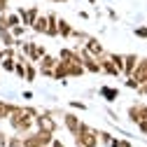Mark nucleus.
<instances>
[{
    "label": "nucleus",
    "mask_w": 147,
    "mask_h": 147,
    "mask_svg": "<svg viewBox=\"0 0 147 147\" xmlns=\"http://www.w3.org/2000/svg\"><path fill=\"white\" fill-rule=\"evenodd\" d=\"M128 77H133V80H138V84H142V82H147V59H138V63H136V68H133V72Z\"/></svg>",
    "instance_id": "nucleus-7"
},
{
    "label": "nucleus",
    "mask_w": 147,
    "mask_h": 147,
    "mask_svg": "<svg viewBox=\"0 0 147 147\" xmlns=\"http://www.w3.org/2000/svg\"><path fill=\"white\" fill-rule=\"evenodd\" d=\"M21 145V136L16 133V136H12V138H7V145L5 147H19Z\"/></svg>",
    "instance_id": "nucleus-22"
},
{
    "label": "nucleus",
    "mask_w": 147,
    "mask_h": 147,
    "mask_svg": "<svg viewBox=\"0 0 147 147\" xmlns=\"http://www.w3.org/2000/svg\"><path fill=\"white\" fill-rule=\"evenodd\" d=\"M51 3H68V0H51Z\"/></svg>",
    "instance_id": "nucleus-35"
},
{
    "label": "nucleus",
    "mask_w": 147,
    "mask_h": 147,
    "mask_svg": "<svg viewBox=\"0 0 147 147\" xmlns=\"http://www.w3.org/2000/svg\"><path fill=\"white\" fill-rule=\"evenodd\" d=\"M19 147H24V145H19Z\"/></svg>",
    "instance_id": "nucleus-38"
},
{
    "label": "nucleus",
    "mask_w": 147,
    "mask_h": 147,
    "mask_svg": "<svg viewBox=\"0 0 147 147\" xmlns=\"http://www.w3.org/2000/svg\"><path fill=\"white\" fill-rule=\"evenodd\" d=\"M12 72H14L16 77H21V80H24V72H26V61L14 59V70H12Z\"/></svg>",
    "instance_id": "nucleus-17"
},
{
    "label": "nucleus",
    "mask_w": 147,
    "mask_h": 147,
    "mask_svg": "<svg viewBox=\"0 0 147 147\" xmlns=\"http://www.w3.org/2000/svg\"><path fill=\"white\" fill-rule=\"evenodd\" d=\"M138 94H140V96H147V82H142V84L138 86Z\"/></svg>",
    "instance_id": "nucleus-31"
},
{
    "label": "nucleus",
    "mask_w": 147,
    "mask_h": 147,
    "mask_svg": "<svg viewBox=\"0 0 147 147\" xmlns=\"http://www.w3.org/2000/svg\"><path fill=\"white\" fill-rule=\"evenodd\" d=\"M136 63H138V56H136V54H124V68H121V75L128 77V75L133 72Z\"/></svg>",
    "instance_id": "nucleus-10"
},
{
    "label": "nucleus",
    "mask_w": 147,
    "mask_h": 147,
    "mask_svg": "<svg viewBox=\"0 0 147 147\" xmlns=\"http://www.w3.org/2000/svg\"><path fill=\"white\" fill-rule=\"evenodd\" d=\"M56 61H59V56H51V54L47 51L45 56L38 61V72L42 77H49L51 80V75H54V65H56Z\"/></svg>",
    "instance_id": "nucleus-3"
},
{
    "label": "nucleus",
    "mask_w": 147,
    "mask_h": 147,
    "mask_svg": "<svg viewBox=\"0 0 147 147\" xmlns=\"http://www.w3.org/2000/svg\"><path fill=\"white\" fill-rule=\"evenodd\" d=\"M86 3H89V5H96V0H86Z\"/></svg>",
    "instance_id": "nucleus-36"
},
{
    "label": "nucleus",
    "mask_w": 147,
    "mask_h": 147,
    "mask_svg": "<svg viewBox=\"0 0 147 147\" xmlns=\"http://www.w3.org/2000/svg\"><path fill=\"white\" fill-rule=\"evenodd\" d=\"M70 33H72V24L63 16H59V38L63 40H70Z\"/></svg>",
    "instance_id": "nucleus-11"
},
{
    "label": "nucleus",
    "mask_w": 147,
    "mask_h": 147,
    "mask_svg": "<svg viewBox=\"0 0 147 147\" xmlns=\"http://www.w3.org/2000/svg\"><path fill=\"white\" fill-rule=\"evenodd\" d=\"M136 35L142 38V40H147V26H138V28H136Z\"/></svg>",
    "instance_id": "nucleus-27"
},
{
    "label": "nucleus",
    "mask_w": 147,
    "mask_h": 147,
    "mask_svg": "<svg viewBox=\"0 0 147 147\" xmlns=\"http://www.w3.org/2000/svg\"><path fill=\"white\" fill-rule=\"evenodd\" d=\"M33 126L38 128V131H45V133H56V128H59L56 119L49 117V115H45V112H38V115H35Z\"/></svg>",
    "instance_id": "nucleus-2"
},
{
    "label": "nucleus",
    "mask_w": 147,
    "mask_h": 147,
    "mask_svg": "<svg viewBox=\"0 0 147 147\" xmlns=\"http://www.w3.org/2000/svg\"><path fill=\"white\" fill-rule=\"evenodd\" d=\"M124 84H126L128 89H136V91H138V86H140V84H138V80H133V77H126V82H124Z\"/></svg>",
    "instance_id": "nucleus-25"
},
{
    "label": "nucleus",
    "mask_w": 147,
    "mask_h": 147,
    "mask_svg": "<svg viewBox=\"0 0 147 147\" xmlns=\"http://www.w3.org/2000/svg\"><path fill=\"white\" fill-rule=\"evenodd\" d=\"M30 28H33V33L45 35V30H47V14H42V12H40V14H38V19L33 21V26H30Z\"/></svg>",
    "instance_id": "nucleus-12"
},
{
    "label": "nucleus",
    "mask_w": 147,
    "mask_h": 147,
    "mask_svg": "<svg viewBox=\"0 0 147 147\" xmlns=\"http://www.w3.org/2000/svg\"><path fill=\"white\" fill-rule=\"evenodd\" d=\"M107 59L115 63V68L119 70V75H121V68H124V54H107Z\"/></svg>",
    "instance_id": "nucleus-16"
},
{
    "label": "nucleus",
    "mask_w": 147,
    "mask_h": 147,
    "mask_svg": "<svg viewBox=\"0 0 147 147\" xmlns=\"http://www.w3.org/2000/svg\"><path fill=\"white\" fill-rule=\"evenodd\" d=\"M75 145H82V147H98V131H94L89 124L82 121L80 131L75 133Z\"/></svg>",
    "instance_id": "nucleus-1"
},
{
    "label": "nucleus",
    "mask_w": 147,
    "mask_h": 147,
    "mask_svg": "<svg viewBox=\"0 0 147 147\" xmlns=\"http://www.w3.org/2000/svg\"><path fill=\"white\" fill-rule=\"evenodd\" d=\"M70 38H77V40H86L89 35H86L84 30H75V28H72V33H70Z\"/></svg>",
    "instance_id": "nucleus-24"
},
{
    "label": "nucleus",
    "mask_w": 147,
    "mask_h": 147,
    "mask_svg": "<svg viewBox=\"0 0 147 147\" xmlns=\"http://www.w3.org/2000/svg\"><path fill=\"white\" fill-rule=\"evenodd\" d=\"M38 75H40V72H38V65H35V63H30V61H26V72H24V80H26V82H35V80H38Z\"/></svg>",
    "instance_id": "nucleus-14"
},
{
    "label": "nucleus",
    "mask_w": 147,
    "mask_h": 147,
    "mask_svg": "<svg viewBox=\"0 0 147 147\" xmlns=\"http://www.w3.org/2000/svg\"><path fill=\"white\" fill-rule=\"evenodd\" d=\"M47 38H59V14L56 12H49L47 14V30H45Z\"/></svg>",
    "instance_id": "nucleus-8"
},
{
    "label": "nucleus",
    "mask_w": 147,
    "mask_h": 147,
    "mask_svg": "<svg viewBox=\"0 0 147 147\" xmlns=\"http://www.w3.org/2000/svg\"><path fill=\"white\" fill-rule=\"evenodd\" d=\"M26 28H28V26L16 24V26H12V28H9V33L14 35V40H24V38H26Z\"/></svg>",
    "instance_id": "nucleus-15"
},
{
    "label": "nucleus",
    "mask_w": 147,
    "mask_h": 147,
    "mask_svg": "<svg viewBox=\"0 0 147 147\" xmlns=\"http://www.w3.org/2000/svg\"><path fill=\"white\" fill-rule=\"evenodd\" d=\"M98 63H100V72H105V75L110 77H119V70L115 68V63L107 59V51L103 54V56H98Z\"/></svg>",
    "instance_id": "nucleus-9"
},
{
    "label": "nucleus",
    "mask_w": 147,
    "mask_h": 147,
    "mask_svg": "<svg viewBox=\"0 0 147 147\" xmlns=\"http://www.w3.org/2000/svg\"><path fill=\"white\" fill-rule=\"evenodd\" d=\"M107 147H133V145H131V140H119V138L112 136V140L107 142Z\"/></svg>",
    "instance_id": "nucleus-20"
},
{
    "label": "nucleus",
    "mask_w": 147,
    "mask_h": 147,
    "mask_svg": "<svg viewBox=\"0 0 147 147\" xmlns=\"http://www.w3.org/2000/svg\"><path fill=\"white\" fill-rule=\"evenodd\" d=\"M63 126L68 128V133L75 136V133L80 131V126H82V119H80L75 112H65V115H63Z\"/></svg>",
    "instance_id": "nucleus-6"
},
{
    "label": "nucleus",
    "mask_w": 147,
    "mask_h": 147,
    "mask_svg": "<svg viewBox=\"0 0 147 147\" xmlns=\"http://www.w3.org/2000/svg\"><path fill=\"white\" fill-rule=\"evenodd\" d=\"M107 16H110V21H117V12L115 9H107Z\"/></svg>",
    "instance_id": "nucleus-33"
},
{
    "label": "nucleus",
    "mask_w": 147,
    "mask_h": 147,
    "mask_svg": "<svg viewBox=\"0 0 147 147\" xmlns=\"http://www.w3.org/2000/svg\"><path fill=\"white\" fill-rule=\"evenodd\" d=\"M136 126H138V131H140V133H147V121H138Z\"/></svg>",
    "instance_id": "nucleus-30"
},
{
    "label": "nucleus",
    "mask_w": 147,
    "mask_h": 147,
    "mask_svg": "<svg viewBox=\"0 0 147 147\" xmlns=\"http://www.w3.org/2000/svg\"><path fill=\"white\" fill-rule=\"evenodd\" d=\"M82 49L86 51V54H91V56H103V54H105V49H103V45L98 42V38H91V35H89V38L84 40V45H82Z\"/></svg>",
    "instance_id": "nucleus-5"
},
{
    "label": "nucleus",
    "mask_w": 147,
    "mask_h": 147,
    "mask_svg": "<svg viewBox=\"0 0 147 147\" xmlns=\"http://www.w3.org/2000/svg\"><path fill=\"white\" fill-rule=\"evenodd\" d=\"M24 100H33V91H24Z\"/></svg>",
    "instance_id": "nucleus-34"
},
{
    "label": "nucleus",
    "mask_w": 147,
    "mask_h": 147,
    "mask_svg": "<svg viewBox=\"0 0 147 147\" xmlns=\"http://www.w3.org/2000/svg\"><path fill=\"white\" fill-rule=\"evenodd\" d=\"M0 68H3L5 72H12V70H14V59H9V56H5L3 61H0Z\"/></svg>",
    "instance_id": "nucleus-21"
},
{
    "label": "nucleus",
    "mask_w": 147,
    "mask_h": 147,
    "mask_svg": "<svg viewBox=\"0 0 147 147\" xmlns=\"http://www.w3.org/2000/svg\"><path fill=\"white\" fill-rule=\"evenodd\" d=\"M49 147H65V145H63V142H61V140H59L56 136H54V140L49 142Z\"/></svg>",
    "instance_id": "nucleus-29"
},
{
    "label": "nucleus",
    "mask_w": 147,
    "mask_h": 147,
    "mask_svg": "<svg viewBox=\"0 0 147 147\" xmlns=\"http://www.w3.org/2000/svg\"><path fill=\"white\" fill-rule=\"evenodd\" d=\"M128 119H131L133 124L138 121V107L136 105H128Z\"/></svg>",
    "instance_id": "nucleus-23"
},
{
    "label": "nucleus",
    "mask_w": 147,
    "mask_h": 147,
    "mask_svg": "<svg viewBox=\"0 0 147 147\" xmlns=\"http://www.w3.org/2000/svg\"><path fill=\"white\" fill-rule=\"evenodd\" d=\"M98 91H100V96H103L107 103H115V100L119 98V89H115V86H100Z\"/></svg>",
    "instance_id": "nucleus-13"
},
{
    "label": "nucleus",
    "mask_w": 147,
    "mask_h": 147,
    "mask_svg": "<svg viewBox=\"0 0 147 147\" xmlns=\"http://www.w3.org/2000/svg\"><path fill=\"white\" fill-rule=\"evenodd\" d=\"M38 133V138H40V145L42 147H49V142L54 140V133H45V131H35Z\"/></svg>",
    "instance_id": "nucleus-19"
},
{
    "label": "nucleus",
    "mask_w": 147,
    "mask_h": 147,
    "mask_svg": "<svg viewBox=\"0 0 147 147\" xmlns=\"http://www.w3.org/2000/svg\"><path fill=\"white\" fill-rule=\"evenodd\" d=\"M5 28H7V16L0 14V30H5Z\"/></svg>",
    "instance_id": "nucleus-32"
},
{
    "label": "nucleus",
    "mask_w": 147,
    "mask_h": 147,
    "mask_svg": "<svg viewBox=\"0 0 147 147\" xmlns=\"http://www.w3.org/2000/svg\"><path fill=\"white\" fill-rule=\"evenodd\" d=\"M77 147H82V145H77Z\"/></svg>",
    "instance_id": "nucleus-37"
},
{
    "label": "nucleus",
    "mask_w": 147,
    "mask_h": 147,
    "mask_svg": "<svg viewBox=\"0 0 147 147\" xmlns=\"http://www.w3.org/2000/svg\"><path fill=\"white\" fill-rule=\"evenodd\" d=\"M5 16H7V28H12V26H16V24H21V16L16 14V12H5Z\"/></svg>",
    "instance_id": "nucleus-18"
},
{
    "label": "nucleus",
    "mask_w": 147,
    "mask_h": 147,
    "mask_svg": "<svg viewBox=\"0 0 147 147\" xmlns=\"http://www.w3.org/2000/svg\"><path fill=\"white\" fill-rule=\"evenodd\" d=\"M70 107H72V110H80V112H82V110H86V105H84L82 100H70Z\"/></svg>",
    "instance_id": "nucleus-26"
},
{
    "label": "nucleus",
    "mask_w": 147,
    "mask_h": 147,
    "mask_svg": "<svg viewBox=\"0 0 147 147\" xmlns=\"http://www.w3.org/2000/svg\"><path fill=\"white\" fill-rule=\"evenodd\" d=\"M16 14L21 16V24L30 28V26H33V21L38 19V14H40V7H38V5H30V7H19V9H16Z\"/></svg>",
    "instance_id": "nucleus-4"
},
{
    "label": "nucleus",
    "mask_w": 147,
    "mask_h": 147,
    "mask_svg": "<svg viewBox=\"0 0 147 147\" xmlns=\"http://www.w3.org/2000/svg\"><path fill=\"white\" fill-rule=\"evenodd\" d=\"M9 9V0H0V14H5Z\"/></svg>",
    "instance_id": "nucleus-28"
}]
</instances>
